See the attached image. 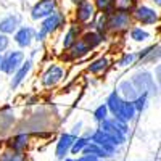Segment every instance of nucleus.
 I'll return each instance as SVG.
<instances>
[{"mask_svg":"<svg viewBox=\"0 0 161 161\" xmlns=\"http://www.w3.org/2000/svg\"><path fill=\"white\" fill-rule=\"evenodd\" d=\"M92 139H93V142H95V143H98V145L102 147V148H103V150H106V152H108L110 155L114 152L116 145H118V142H116L113 137H110L106 132H103L102 129H98L95 134H93V136H92Z\"/></svg>","mask_w":161,"mask_h":161,"instance_id":"nucleus-7","label":"nucleus"},{"mask_svg":"<svg viewBox=\"0 0 161 161\" xmlns=\"http://www.w3.org/2000/svg\"><path fill=\"white\" fill-rule=\"evenodd\" d=\"M8 47V37L5 34H0V53Z\"/></svg>","mask_w":161,"mask_h":161,"instance_id":"nucleus-29","label":"nucleus"},{"mask_svg":"<svg viewBox=\"0 0 161 161\" xmlns=\"http://www.w3.org/2000/svg\"><path fill=\"white\" fill-rule=\"evenodd\" d=\"M84 42L90 47V48H93V47H97V45H100L102 44V40H103V36L102 34H98V32H87L86 36H84Z\"/></svg>","mask_w":161,"mask_h":161,"instance_id":"nucleus-20","label":"nucleus"},{"mask_svg":"<svg viewBox=\"0 0 161 161\" xmlns=\"http://www.w3.org/2000/svg\"><path fill=\"white\" fill-rule=\"evenodd\" d=\"M95 5L102 11H110L114 7V0H95Z\"/></svg>","mask_w":161,"mask_h":161,"instance_id":"nucleus-25","label":"nucleus"},{"mask_svg":"<svg viewBox=\"0 0 161 161\" xmlns=\"http://www.w3.org/2000/svg\"><path fill=\"white\" fill-rule=\"evenodd\" d=\"M0 63H2V58H0Z\"/></svg>","mask_w":161,"mask_h":161,"instance_id":"nucleus-34","label":"nucleus"},{"mask_svg":"<svg viewBox=\"0 0 161 161\" xmlns=\"http://www.w3.org/2000/svg\"><path fill=\"white\" fill-rule=\"evenodd\" d=\"M106 66H108V60L106 58H98V60H95L89 66V71L93 73V74H98V73H102L106 68Z\"/></svg>","mask_w":161,"mask_h":161,"instance_id":"nucleus-21","label":"nucleus"},{"mask_svg":"<svg viewBox=\"0 0 161 161\" xmlns=\"http://www.w3.org/2000/svg\"><path fill=\"white\" fill-rule=\"evenodd\" d=\"M136 113H137V108H136V105H134V102H123V106H121V110H119V113L116 114V118H119V119H123V121H130L134 116H136Z\"/></svg>","mask_w":161,"mask_h":161,"instance_id":"nucleus-13","label":"nucleus"},{"mask_svg":"<svg viewBox=\"0 0 161 161\" xmlns=\"http://www.w3.org/2000/svg\"><path fill=\"white\" fill-rule=\"evenodd\" d=\"M10 161H24V156L21 155V152H13Z\"/></svg>","mask_w":161,"mask_h":161,"instance_id":"nucleus-30","label":"nucleus"},{"mask_svg":"<svg viewBox=\"0 0 161 161\" xmlns=\"http://www.w3.org/2000/svg\"><path fill=\"white\" fill-rule=\"evenodd\" d=\"M77 161H100L98 156H93V155H84L82 158H79Z\"/></svg>","mask_w":161,"mask_h":161,"instance_id":"nucleus-31","label":"nucleus"},{"mask_svg":"<svg viewBox=\"0 0 161 161\" xmlns=\"http://www.w3.org/2000/svg\"><path fill=\"white\" fill-rule=\"evenodd\" d=\"M84 153L86 155H93V156H98V158H106V156H110V153L106 152V150H103L102 147L98 145V143H95V142H89L87 143V147L84 148Z\"/></svg>","mask_w":161,"mask_h":161,"instance_id":"nucleus-18","label":"nucleus"},{"mask_svg":"<svg viewBox=\"0 0 161 161\" xmlns=\"http://www.w3.org/2000/svg\"><path fill=\"white\" fill-rule=\"evenodd\" d=\"M64 161H76V159H64Z\"/></svg>","mask_w":161,"mask_h":161,"instance_id":"nucleus-33","label":"nucleus"},{"mask_svg":"<svg viewBox=\"0 0 161 161\" xmlns=\"http://www.w3.org/2000/svg\"><path fill=\"white\" fill-rule=\"evenodd\" d=\"M31 68H32V63L31 61H26L24 64H21V68L15 73V76H13V79H11V89H16L23 82L24 77L28 76V73L31 71Z\"/></svg>","mask_w":161,"mask_h":161,"instance_id":"nucleus-14","label":"nucleus"},{"mask_svg":"<svg viewBox=\"0 0 161 161\" xmlns=\"http://www.w3.org/2000/svg\"><path fill=\"white\" fill-rule=\"evenodd\" d=\"M132 3L134 0H114V7L119 11H129L132 8Z\"/></svg>","mask_w":161,"mask_h":161,"instance_id":"nucleus-24","label":"nucleus"},{"mask_svg":"<svg viewBox=\"0 0 161 161\" xmlns=\"http://www.w3.org/2000/svg\"><path fill=\"white\" fill-rule=\"evenodd\" d=\"M19 26V16L16 15H11V16H7L5 19L0 21V32L2 34H13Z\"/></svg>","mask_w":161,"mask_h":161,"instance_id":"nucleus-12","label":"nucleus"},{"mask_svg":"<svg viewBox=\"0 0 161 161\" xmlns=\"http://www.w3.org/2000/svg\"><path fill=\"white\" fill-rule=\"evenodd\" d=\"M145 102H147V93H143L142 97H137L136 100H134V105H136L137 111H139V110H142L143 106H145Z\"/></svg>","mask_w":161,"mask_h":161,"instance_id":"nucleus-28","label":"nucleus"},{"mask_svg":"<svg viewBox=\"0 0 161 161\" xmlns=\"http://www.w3.org/2000/svg\"><path fill=\"white\" fill-rule=\"evenodd\" d=\"M64 76V69L61 68V66H50V68L44 73L42 76V86L44 87H53V86H57L60 80L63 79Z\"/></svg>","mask_w":161,"mask_h":161,"instance_id":"nucleus-6","label":"nucleus"},{"mask_svg":"<svg viewBox=\"0 0 161 161\" xmlns=\"http://www.w3.org/2000/svg\"><path fill=\"white\" fill-rule=\"evenodd\" d=\"M55 0H40V2H37L32 10H31V16L34 19H45L47 16H50L53 11H55Z\"/></svg>","mask_w":161,"mask_h":161,"instance_id":"nucleus-5","label":"nucleus"},{"mask_svg":"<svg viewBox=\"0 0 161 161\" xmlns=\"http://www.w3.org/2000/svg\"><path fill=\"white\" fill-rule=\"evenodd\" d=\"M77 37H79V26H71L68 29V32L64 34V39H63V47L64 48H69L74 42H77Z\"/></svg>","mask_w":161,"mask_h":161,"instance_id":"nucleus-17","label":"nucleus"},{"mask_svg":"<svg viewBox=\"0 0 161 161\" xmlns=\"http://www.w3.org/2000/svg\"><path fill=\"white\" fill-rule=\"evenodd\" d=\"M100 129H102L103 132L108 134L110 137H113V139L118 142V145H121V143L124 142V132L118 127V124H116V121H114V119H111V121H110V119L102 121Z\"/></svg>","mask_w":161,"mask_h":161,"instance_id":"nucleus-8","label":"nucleus"},{"mask_svg":"<svg viewBox=\"0 0 161 161\" xmlns=\"http://www.w3.org/2000/svg\"><path fill=\"white\" fill-rule=\"evenodd\" d=\"M130 37L136 40V42H143V40H147L150 37V34L147 32L145 29H142V28H134L130 31Z\"/></svg>","mask_w":161,"mask_h":161,"instance_id":"nucleus-22","label":"nucleus"},{"mask_svg":"<svg viewBox=\"0 0 161 161\" xmlns=\"http://www.w3.org/2000/svg\"><path fill=\"white\" fill-rule=\"evenodd\" d=\"M134 60H136V55H132V53H126V55L119 60V66H127V64H130Z\"/></svg>","mask_w":161,"mask_h":161,"instance_id":"nucleus-27","label":"nucleus"},{"mask_svg":"<svg viewBox=\"0 0 161 161\" xmlns=\"http://www.w3.org/2000/svg\"><path fill=\"white\" fill-rule=\"evenodd\" d=\"M130 26V15L127 11H113L111 15L108 16V29L119 32V31H124L126 28Z\"/></svg>","mask_w":161,"mask_h":161,"instance_id":"nucleus-3","label":"nucleus"},{"mask_svg":"<svg viewBox=\"0 0 161 161\" xmlns=\"http://www.w3.org/2000/svg\"><path fill=\"white\" fill-rule=\"evenodd\" d=\"M63 21H64V18H63L61 13L53 11L50 16H47V18L42 21V26H40V31L36 34V39H37V40H44L50 32L57 31L60 26L63 24Z\"/></svg>","mask_w":161,"mask_h":161,"instance_id":"nucleus-1","label":"nucleus"},{"mask_svg":"<svg viewBox=\"0 0 161 161\" xmlns=\"http://www.w3.org/2000/svg\"><path fill=\"white\" fill-rule=\"evenodd\" d=\"M134 18H136L140 24H155L159 16H158V13L150 8V7H147V5H139L136 10H134Z\"/></svg>","mask_w":161,"mask_h":161,"instance_id":"nucleus-4","label":"nucleus"},{"mask_svg":"<svg viewBox=\"0 0 161 161\" xmlns=\"http://www.w3.org/2000/svg\"><path fill=\"white\" fill-rule=\"evenodd\" d=\"M34 39V31L32 28H21L16 34H15V42L19 47H29Z\"/></svg>","mask_w":161,"mask_h":161,"instance_id":"nucleus-11","label":"nucleus"},{"mask_svg":"<svg viewBox=\"0 0 161 161\" xmlns=\"http://www.w3.org/2000/svg\"><path fill=\"white\" fill-rule=\"evenodd\" d=\"M152 2H153L155 5H158V7H161V0H152Z\"/></svg>","mask_w":161,"mask_h":161,"instance_id":"nucleus-32","label":"nucleus"},{"mask_svg":"<svg viewBox=\"0 0 161 161\" xmlns=\"http://www.w3.org/2000/svg\"><path fill=\"white\" fill-rule=\"evenodd\" d=\"M87 143H89L87 139H77V140H74L71 152H73L74 155H77V153H80V152H84V148L87 147Z\"/></svg>","mask_w":161,"mask_h":161,"instance_id":"nucleus-23","label":"nucleus"},{"mask_svg":"<svg viewBox=\"0 0 161 161\" xmlns=\"http://www.w3.org/2000/svg\"><path fill=\"white\" fill-rule=\"evenodd\" d=\"M74 140H76V137L73 134H63L58 140V143H57V158L63 159L68 155V152H71V148H73Z\"/></svg>","mask_w":161,"mask_h":161,"instance_id":"nucleus-9","label":"nucleus"},{"mask_svg":"<svg viewBox=\"0 0 161 161\" xmlns=\"http://www.w3.org/2000/svg\"><path fill=\"white\" fill-rule=\"evenodd\" d=\"M24 60V53L16 50V52H10L7 53V57L2 58V63H0V71L5 73V74H11V73H16Z\"/></svg>","mask_w":161,"mask_h":161,"instance_id":"nucleus-2","label":"nucleus"},{"mask_svg":"<svg viewBox=\"0 0 161 161\" xmlns=\"http://www.w3.org/2000/svg\"><path fill=\"white\" fill-rule=\"evenodd\" d=\"M76 18L80 23H87L90 18H93V5L90 2H87V0L80 2L77 7V11H76Z\"/></svg>","mask_w":161,"mask_h":161,"instance_id":"nucleus-10","label":"nucleus"},{"mask_svg":"<svg viewBox=\"0 0 161 161\" xmlns=\"http://www.w3.org/2000/svg\"><path fill=\"white\" fill-rule=\"evenodd\" d=\"M89 50H90V47L84 42V40H77V42H74V44L69 47L71 58H80V57H84Z\"/></svg>","mask_w":161,"mask_h":161,"instance_id":"nucleus-16","label":"nucleus"},{"mask_svg":"<svg viewBox=\"0 0 161 161\" xmlns=\"http://www.w3.org/2000/svg\"><path fill=\"white\" fill-rule=\"evenodd\" d=\"M10 145L15 152H21L23 148H26V145H28V136H26V134H19V136L13 137Z\"/></svg>","mask_w":161,"mask_h":161,"instance_id":"nucleus-19","label":"nucleus"},{"mask_svg":"<svg viewBox=\"0 0 161 161\" xmlns=\"http://www.w3.org/2000/svg\"><path fill=\"white\" fill-rule=\"evenodd\" d=\"M106 114H108V106H106V105H100L98 108L95 110V113H93L95 119H97V121H100V123L106 119Z\"/></svg>","mask_w":161,"mask_h":161,"instance_id":"nucleus-26","label":"nucleus"},{"mask_svg":"<svg viewBox=\"0 0 161 161\" xmlns=\"http://www.w3.org/2000/svg\"><path fill=\"white\" fill-rule=\"evenodd\" d=\"M123 98H121V95L118 92H113L111 95L108 97V100H106V106H108V110L116 116L118 113H119V110H121V106H123Z\"/></svg>","mask_w":161,"mask_h":161,"instance_id":"nucleus-15","label":"nucleus"}]
</instances>
